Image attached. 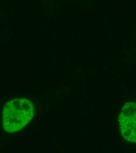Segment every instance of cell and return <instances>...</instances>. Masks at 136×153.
<instances>
[{"mask_svg":"<svg viewBox=\"0 0 136 153\" xmlns=\"http://www.w3.org/2000/svg\"><path fill=\"white\" fill-rule=\"evenodd\" d=\"M118 125L123 139L129 143H136V102L129 101L122 105Z\"/></svg>","mask_w":136,"mask_h":153,"instance_id":"obj_2","label":"cell"},{"mask_svg":"<svg viewBox=\"0 0 136 153\" xmlns=\"http://www.w3.org/2000/svg\"><path fill=\"white\" fill-rule=\"evenodd\" d=\"M34 105L26 98H17L7 102L4 108L2 123L4 130L15 133L24 127L33 118Z\"/></svg>","mask_w":136,"mask_h":153,"instance_id":"obj_1","label":"cell"}]
</instances>
